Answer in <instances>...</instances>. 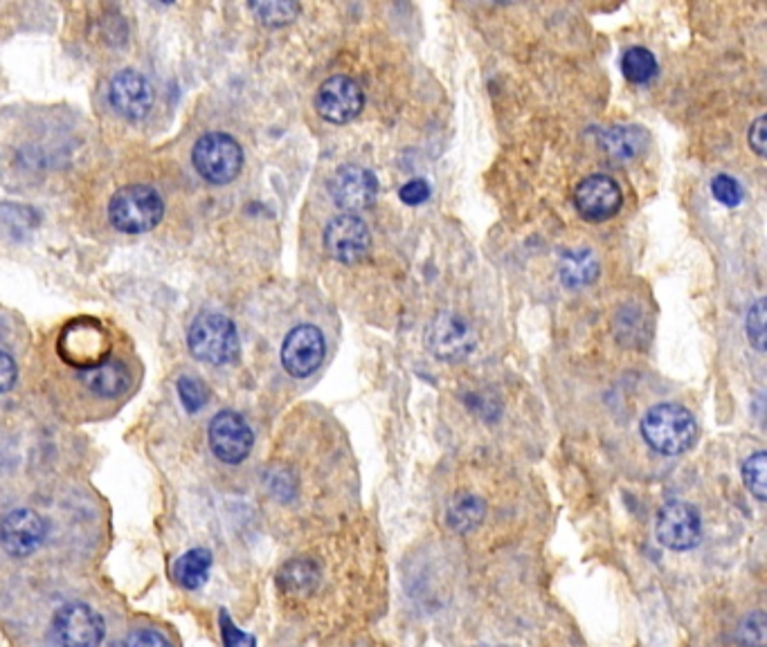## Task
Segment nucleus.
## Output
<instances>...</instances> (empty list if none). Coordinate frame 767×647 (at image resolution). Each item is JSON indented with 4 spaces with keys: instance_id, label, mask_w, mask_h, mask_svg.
I'll list each match as a JSON object with an SVG mask.
<instances>
[{
    "instance_id": "21",
    "label": "nucleus",
    "mask_w": 767,
    "mask_h": 647,
    "mask_svg": "<svg viewBox=\"0 0 767 647\" xmlns=\"http://www.w3.org/2000/svg\"><path fill=\"white\" fill-rule=\"evenodd\" d=\"M622 73L632 83H647L657 75V59L647 48H628L622 56Z\"/></svg>"
},
{
    "instance_id": "19",
    "label": "nucleus",
    "mask_w": 767,
    "mask_h": 647,
    "mask_svg": "<svg viewBox=\"0 0 767 647\" xmlns=\"http://www.w3.org/2000/svg\"><path fill=\"white\" fill-rule=\"evenodd\" d=\"M212 553L207 548H192L174 565V575L180 587L201 590L209 578Z\"/></svg>"
},
{
    "instance_id": "22",
    "label": "nucleus",
    "mask_w": 767,
    "mask_h": 647,
    "mask_svg": "<svg viewBox=\"0 0 767 647\" xmlns=\"http://www.w3.org/2000/svg\"><path fill=\"white\" fill-rule=\"evenodd\" d=\"M484 502L473 497V495H462V497H457L450 508H448V523L459 531V533H464V531H471L475 529L477 523L484 519Z\"/></svg>"
},
{
    "instance_id": "24",
    "label": "nucleus",
    "mask_w": 767,
    "mask_h": 647,
    "mask_svg": "<svg viewBox=\"0 0 767 647\" xmlns=\"http://www.w3.org/2000/svg\"><path fill=\"white\" fill-rule=\"evenodd\" d=\"M765 468H767V454H765L763 450H760V452H754L752 456H747V458L743 461V468H741L745 488L752 492V495H754L758 502H765V500H767Z\"/></svg>"
},
{
    "instance_id": "33",
    "label": "nucleus",
    "mask_w": 767,
    "mask_h": 647,
    "mask_svg": "<svg viewBox=\"0 0 767 647\" xmlns=\"http://www.w3.org/2000/svg\"><path fill=\"white\" fill-rule=\"evenodd\" d=\"M16 378H18L16 362L12 360V355L0 351V393L10 391L16 385Z\"/></svg>"
},
{
    "instance_id": "1",
    "label": "nucleus",
    "mask_w": 767,
    "mask_h": 647,
    "mask_svg": "<svg viewBox=\"0 0 767 647\" xmlns=\"http://www.w3.org/2000/svg\"><path fill=\"white\" fill-rule=\"evenodd\" d=\"M641 437L655 452L678 456L689 452L698 441V423L693 414L675 403L651 407L641 418Z\"/></svg>"
},
{
    "instance_id": "26",
    "label": "nucleus",
    "mask_w": 767,
    "mask_h": 647,
    "mask_svg": "<svg viewBox=\"0 0 767 647\" xmlns=\"http://www.w3.org/2000/svg\"><path fill=\"white\" fill-rule=\"evenodd\" d=\"M251 10L259 16L261 23L272 25V27L286 25L299 14L297 3H255V5H251Z\"/></svg>"
},
{
    "instance_id": "11",
    "label": "nucleus",
    "mask_w": 767,
    "mask_h": 647,
    "mask_svg": "<svg viewBox=\"0 0 767 647\" xmlns=\"http://www.w3.org/2000/svg\"><path fill=\"white\" fill-rule=\"evenodd\" d=\"M370 230L356 213H341L324 230V248L331 259L354 266L370 253Z\"/></svg>"
},
{
    "instance_id": "15",
    "label": "nucleus",
    "mask_w": 767,
    "mask_h": 647,
    "mask_svg": "<svg viewBox=\"0 0 767 647\" xmlns=\"http://www.w3.org/2000/svg\"><path fill=\"white\" fill-rule=\"evenodd\" d=\"M700 515L687 502H666L657 513L655 535L670 551H691L700 542Z\"/></svg>"
},
{
    "instance_id": "10",
    "label": "nucleus",
    "mask_w": 767,
    "mask_h": 647,
    "mask_svg": "<svg viewBox=\"0 0 767 647\" xmlns=\"http://www.w3.org/2000/svg\"><path fill=\"white\" fill-rule=\"evenodd\" d=\"M329 196L347 213L370 209L379 196V180L370 169L345 165L331 176Z\"/></svg>"
},
{
    "instance_id": "3",
    "label": "nucleus",
    "mask_w": 767,
    "mask_h": 647,
    "mask_svg": "<svg viewBox=\"0 0 767 647\" xmlns=\"http://www.w3.org/2000/svg\"><path fill=\"white\" fill-rule=\"evenodd\" d=\"M56 353L75 372H86V368H93L113 358L111 333L93 320L71 322L64 333L59 335Z\"/></svg>"
},
{
    "instance_id": "29",
    "label": "nucleus",
    "mask_w": 767,
    "mask_h": 647,
    "mask_svg": "<svg viewBox=\"0 0 767 647\" xmlns=\"http://www.w3.org/2000/svg\"><path fill=\"white\" fill-rule=\"evenodd\" d=\"M765 613L754 611L739 627V640L743 647H765Z\"/></svg>"
},
{
    "instance_id": "16",
    "label": "nucleus",
    "mask_w": 767,
    "mask_h": 647,
    "mask_svg": "<svg viewBox=\"0 0 767 647\" xmlns=\"http://www.w3.org/2000/svg\"><path fill=\"white\" fill-rule=\"evenodd\" d=\"M108 100L122 117L142 119L153 104V90L140 73L122 70L111 79Z\"/></svg>"
},
{
    "instance_id": "27",
    "label": "nucleus",
    "mask_w": 767,
    "mask_h": 647,
    "mask_svg": "<svg viewBox=\"0 0 767 647\" xmlns=\"http://www.w3.org/2000/svg\"><path fill=\"white\" fill-rule=\"evenodd\" d=\"M712 194L714 198L725 205V207H739L743 203V187H741V182L736 180L733 176H727V173H718L714 176L712 180Z\"/></svg>"
},
{
    "instance_id": "18",
    "label": "nucleus",
    "mask_w": 767,
    "mask_h": 647,
    "mask_svg": "<svg viewBox=\"0 0 767 647\" xmlns=\"http://www.w3.org/2000/svg\"><path fill=\"white\" fill-rule=\"evenodd\" d=\"M599 272L601 270H599L597 257L592 255V250H586V248L567 250L561 259V266H559L563 286H567L572 290L592 286L599 280Z\"/></svg>"
},
{
    "instance_id": "28",
    "label": "nucleus",
    "mask_w": 767,
    "mask_h": 647,
    "mask_svg": "<svg viewBox=\"0 0 767 647\" xmlns=\"http://www.w3.org/2000/svg\"><path fill=\"white\" fill-rule=\"evenodd\" d=\"M745 333L750 345L763 353L765 351V299H756L745 318Z\"/></svg>"
},
{
    "instance_id": "14",
    "label": "nucleus",
    "mask_w": 767,
    "mask_h": 647,
    "mask_svg": "<svg viewBox=\"0 0 767 647\" xmlns=\"http://www.w3.org/2000/svg\"><path fill=\"white\" fill-rule=\"evenodd\" d=\"M365 106V95L360 86L343 75L329 77L316 95V108L320 117H324L331 125H349L354 121Z\"/></svg>"
},
{
    "instance_id": "17",
    "label": "nucleus",
    "mask_w": 767,
    "mask_h": 647,
    "mask_svg": "<svg viewBox=\"0 0 767 647\" xmlns=\"http://www.w3.org/2000/svg\"><path fill=\"white\" fill-rule=\"evenodd\" d=\"M75 374H77V383L86 389V393L98 398L125 396L131 383V368L125 358H111L104 364Z\"/></svg>"
},
{
    "instance_id": "7",
    "label": "nucleus",
    "mask_w": 767,
    "mask_h": 647,
    "mask_svg": "<svg viewBox=\"0 0 767 647\" xmlns=\"http://www.w3.org/2000/svg\"><path fill=\"white\" fill-rule=\"evenodd\" d=\"M207 439L214 456L230 466H237L248 458L255 445L251 425L237 412H221L214 416L207 429Z\"/></svg>"
},
{
    "instance_id": "35",
    "label": "nucleus",
    "mask_w": 767,
    "mask_h": 647,
    "mask_svg": "<svg viewBox=\"0 0 767 647\" xmlns=\"http://www.w3.org/2000/svg\"><path fill=\"white\" fill-rule=\"evenodd\" d=\"M488 647H509V645H488Z\"/></svg>"
},
{
    "instance_id": "6",
    "label": "nucleus",
    "mask_w": 767,
    "mask_h": 647,
    "mask_svg": "<svg viewBox=\"0 0 767 647\" xmlns=\"http://www.w3.org/2000/svg\"><path fill=\"white\" fill-rule=\"evenodd\" d=\"M477 345V337L466 320L455 313H439L425 333V347L442 362H462Z\"/></svg>"
},
{
    "instance_id": "13",
    "label": "nucleus",
    "mask_w": 767,
    "mask_h": 647,
    "mask_svg": "<svg viewBox=\"0 0 767 647\" xmlns=\"http://www.w3.org/2000/svg\"><path fill=\"white\" fill-rule=\"evenodd\" d=\"M48 523L33 508H14L0 521V544L12 558H27L46 542Z\"/></svg>"
},
{
    "instance_id": "4",
    "label": "nucleus",
    "mask_w": 767,
    "mask_h": 647,
    "mask_svg": "<svg viewBox=\"0 0 767 647\" xmlns=\"http://www.w3.org/2000/svg\"><path fill=\"white\" fill-rule=\"evenodd\" d=\"M188 345L207 364H230L239 355V333L226 315L201 313L190 326Z\"/></svg>"
},
{
    "instance_id": "5",
    "label": "nucleus",
    "mask_w": 767,
    "mask_h": 647,
    "mask_svg": "<svg viewBox=\"0 0 767 647\" xmlns=\"http://www.w3.org/2000/svg\"><path fill=\"white\" fill-rule=\"evenodd\" d=\"M192 160L201 178L212 184H228L243 167V151L228 133H207L196 142Z\"/></svg>"
},
{
    "instance_id": "31",
    "label": "nucleus",
    "mask_w": 767,
    "mask_h": 647,
    "mask_svg": "<svg viewBox=\"0 0 767 647\" xmlns=\"http://www.w3.org/2000/svg\"><path fill=\"white\" fill-rule=\"evenodd\" d=\"M431 196V184H427L423 178H414L410 182H406L401 190H398V198H401L406 205L417 207L423 205Z\"/></svg>"
},
{
    "instance_id": "8",
    "label": "nucleus",
    "mask_w": 767,
    "mask_h": 647,
    "mask_svg": "<svg viewBox=\"0 0 767 647\" xmlns=\"http://www.w3.org/2000/svg\"><path fill=\"white\" fill-rule=\"evenodd\" d=\"M104 634V619L84 603L64 605L54 613V636L64 647H98Z\"/></svg>"
},
{
    "instance_id": "2",
    "label": "nucleus",
    "mask_w": 767,
    "mask_h": 647,
    "mask_svg": "<svg viewBox=\"0 0 767 647\" xmlns=\"http://www.w3.org/2000/svg\"><path fill=\"white\" fill-rule=\"evenodd\" d=\"M165 216L163 198L146 184H127L113 194L108 203V219L115 230L125 234H146Z\"/></svg>"
},
{
    "instance_id": "9",
    "label": "nucleus",
    "mask_w": 767,
    "mask_h": 647,
    "mask_svg": "<svg viewBox=\"0 0 767 647\" xmlns=\"http://www.w3.org/2000/svg\"><path fill=\"white\" fill-rule=\"evenodd\" d=\"M624 205V192L610 176L595 173L583 178L574 192V207L590 223L610 221Z\"/></svg>"
},
{
    "instance_id": "32",
    "label": "nucleus",
    "mask_w": 767,
    "mask_h": 647,
    "mask_svg": "<svg viewBox=\"0 0 767 647\" xmlns=\"http://www.w3.org/2000/svg\"><path fill=\"white\" fill-rule=\"evenodd\" d=\"M125 647H171V643L158 630H136L127 636Z\"/></svg>"
},
{
    "instance_id": "34",
    "label": "nucleus",
    "mask_w": 767,
    "mask_h": 647,
    "mask_svg": "<svg viewBox=\"0 0 767 647\" xmlns=\"http://www.w3.org/2000/svg\"><path fill=\"white\" fill-rule=\"evenodd\" d=\"M765 125H767V119H765V115H760V117H756V119L752 121L750 133H747V142H750L752 151L756 153L758 158H765V144H767Z\"/></svg>"
},
{
    "instance_id": "20",
    "label": "nucleus",
    "mask_w": 767,
    "mask_h": 647,
    "mask_svg": "<svg viewBox=\"0 0 767 647\" xmlns=\"http://www.w3.org/2000/svg\"><path fill=\"white\" fill-rule=\"evenodd\" d=\"M320 582V569L309 558H297L280 569V587L289 594H311Z\"/></svg>"
},
{
    "instance_id": "12",
    "label": "nucleus",
    "mask_w": 767,
    "mask_h": 647,
    "mask_svg": "<svg viewBox=\"0 0 767 647\" xmlns=\"http://www.w3.org/2000/svg\"><path fill=\"white\" fill-rule=\"evenodd\" d=\"M327 353L324 335L314 324L295 326L282 345V364L293 378H309L322 364Z\"/></svg>"
},
{
    "instance_id": "25",
    "label": "nucleus",
    "mask_w": 767,
    "mask_h": 647,
    "mask_svg": "<svg viewBox=\"0 0 767 647\" xmlns=\"http://www.w3.org/2000/svg\"><path fill=\"white\" fill-rule=\"evenodd\" d=\"M178 396H180L182 407H186L190 414H196L199 410H203L207 405L209 389L201 380L186 376V378L178 380Z\"/></svg>"
},
{
    "instance_id": "23",
    "label": "nucleus",
    "mask_w": 767,
    "mask_h": 647,
    "mask_svg": "<svg viewBox=\"0 0 767 647\" xmlns=\"http://www.w3.org/2000/svg\"><path fill=\"white\" fill-rule=\"evenodd\" d=\"M603 146L619 160L635 158L643 146V133L635 127H615L603 133Z\"/></svg>"
},
{
    "instance_id": "30",
    "label": "nucleus",
    "mask_w": 767,
    "mask_h": 647,
    "mask_svg": "<svg viewBox=\"0 0 767 647\" xmlns=\"http://www.w3.org/2000/svg\"><path fill=\"white\" fill-rule=\"evenodd\" d=\"M219 627H221V638H223V645H226V647H257L255 636L241 632V630L232 623L230 613H228L226 609L219 613Z\"/></svg>"
}]
</instances>
